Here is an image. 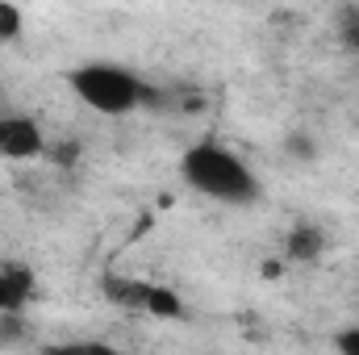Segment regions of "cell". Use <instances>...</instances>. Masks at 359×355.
Segmentation results:
<instances>
[{
  "label": "cell",
  "instance_id": "obj_7",
  "mask_svg": "<svg viewBox=\"0 0 359 355\" xmlns=\"http://www.w3.org/2000/svg\"><path fill=\"white\" fill-rule=\"evenodd\" d=\"M21 38V8L0 0V42H17Z\"/></svg>",
  "mask_w": 359,
  "mask_h": 355
},
{
  "label": "cell",
  "instance_id": "obj_5",
  "mask_svg": "<svg viewBox=\"0 0 359 355\" xmlns=\"http://www.w3.org/2000/svg\"><path fill=\"white\" fill-rule=\"evenodd\" d=\"M322 251H326V239H322V230H313V226H292L288 239H284V255H288L292 264H309V260H318Z\"/></svg>",
  "mask_w": 359,
  "mask_h": 355
},
{
  "label": "cell",
  "instance_id": "obj_9",
  "mask_svg": "<svg viewBox=\"0 0 359 355\" xmlns=\"http://www.w3.org/2000/svg\"><path fill=\"white\" fill-rule=\"evenodd\" d=\"M46 155H50L55 163H63V168H67V163H76V155H80V147H76V142H63V147H55V151L46 147Z\"/></svg>",
  "mask_w": 359,
  "mask_h": 355
},
{
  "label": "cell",
  "instance_id": "obj_10",
  "mask_svg": "<svg viewBox=\"0 0 359 355\" xmlns=\"http://www.w3.org/2000/svg\"><path fill=\"white\" fill-rule=\"evenodd\" d=\"M288 151H292L297 159H313V155H318V147H313L309 138H301V134H297V138H288Z\"/></svg>",
  "mask_w": 359,
  "mask_h": 355
},
{
  "label": "cell",
  "instance_id": "obj_8",
  "mask_svg": "<svg viewBox=\"0 0 359 355\" xmlns=\"http://www.w3.org/2000/svg\"><path fill=\"white\" fill-rule=\"evenodd\" d=\"M343 42H347L351 51H359V13H347V17H343Z\"/></svg>",
  "mask_w": 359,
  "mask_h": 355
},
{
  "label": "cell",
  "instance_id": "obj_6",
  "mask_svg": "<svg viewBox=\"0 0 359 355\" xmlns=\"http://www.w3.org/2000/svg\"><path fill=\"white\" fill-rule=\"evenodd\" d=\"M142 314H151V318H184V305H180V297L172 293V288H163V284H147Z\"/></svg>",
  "mask_w": 359,
  "mask_h": 355
},
{
  "label": "cell",
  "instance_id": "obj_4",
  "mask_svg": "<svg viewBox=\"0 0 359 355\" xmlns=\"http://www.w3.org/2000/svg\"><path fill=\"white\" fill-rule=\"evenodd\" d=\"M34 297V276L25 267H0V314H21Z\"/></svg>",
  "mask_w": 359,
  "mask_h": 355
},
{
  "label": "cell",
  "instance_id": "obj_3",
  "mask_svg": "<svg viewBox=\"0 0 359 355\" xmlns=\"http://www.w3.org/2000/svg\"><path fill=\"white\" fill-rule=\"evenodd\" d=\"M38 155H46V138L34 126V117H21V113L0 117V159L25 163V159H38Z\"/></svg>",
  "mask_w": 359,
  "mask_h": 355
},
{
  "label": "cell",
  "instance_id": "obj_11",
  "mask_svg": "<svg viewBox=\"0 0 359 355\" xmlns=\"http://www.w3.org/2000/svg\"><path fill=\"white\" fill-rule=\"evenodd\" d=\"M334 343H339V351H347V355H359V330H347V335H339Z\"/></svg>",
  "mask_w": 359,
  "mask_h": 355
},
{
  "label": "cell",
  "instance_id": "obj_1",
  "mask_svg": "<svg viewBox=\"0 0 359 355\" xmlns=\"http://www.w3.org/2000/svg\"><path fill=\"white\" fill-rule=\"evenodd\" d=\"M180 172H184V180L196 192H205L213 201H226V205H247V201L259 196L255 172L230 147H222V142H196V147H188L184 159H180Z\"/></svg>",
  "mask_w": 359,
  "mask_h": 355
},
{
  "label": "cell",
  "instance_id": "obj_2",
  "mask_svg": "<svg viewBox=\"0 0 359 355\" xmlns=\"http://www.w3.org/2000/svg\"><path fill=\"white\" fill-rule=\"evenodd\" d=\"M72 88H76V96H80L88 109H96V113H113V117L155 100V92L147 88L134 72L113 67V63L76 67V72H72Z\"/></svg>",
  "mask_w": 359,
  "mask_h": 355
}]
</instances>
